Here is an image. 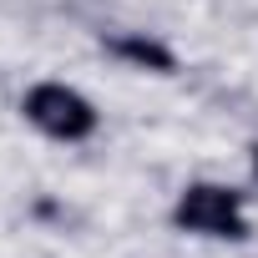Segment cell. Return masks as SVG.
Returning <instances> with one entry per match:
<instances>
[{"label": "cell", "mask_w": 258, "mask_h": 258, "mask_svg": "<svg viewBox=\"0 0 258 258\" xmlns=\"http://www.w3.org/2000/svg\"><path fill=\"white\" fill-rule=\"evenodd\" d=\"M172 228L187 238H208V243H248L253 238V218H248V192L198 177L172 198Z\"/></svg>", "instance_id": "cell-1"}, {"label": "cell", "mask_w": 258, "mask_h": 258, "mask_svg": "<svg viewBox=\"0 0 258 258\" xmlns=\"http://www.w3.org/2000/svg\"><path fill=\"white\" fill-rule=\"evenodd\" d=\"M21 116H26L31 132H41L46 142H66V147L91 142L101 132L96 101L71 81H31L21 96Z\"/></svg>", "instance_id": "cell-2"}, {"label": "cell", "mask_w": 258, "mask_h": 258, "mask_svg": "<svg viewBox=\"0 0 258 258\" xmlns=\"http://www.w3.org/2000/svg\"><path fill=\"white\" fill-rule=\"evenodd\" d=\"M101 46H106V56L126 61L132 71H152V76H172V71H177V51H172L167 41L147 36V31H116V36H106Z\"/></svg>", "instance_id": "cell-3"}, {"label": "cell", "mask_w": 258, "mask_h": 258, "mask_svg": "<svg viewBox=\"0 0 258 258\" xmlns=\"http://www.w3.org/2000/svg\"><path fill=\"white\" fill-rule=\"evenodd\" d=\"M248 167H253V182H258V142L248 147Z\"/></svg>", "instance_id": "cell-4"}]
</instances>
